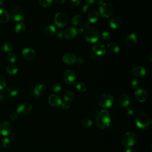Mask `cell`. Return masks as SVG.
I'll return each instance as SVG.
<instances>
[{
  "label": "cell",
  "instance_id": "7c38bea8",
  "mask_svg": "<svg viewBox=\"0 0 152 152\" xmlns=\"http://www.w3.org/2000/svg\"><path fill=\"white\" fill-rule=\"evenodd\" d=\"M77 34V31L74 27H68L64 31L63 35L65 39L68 40L73 39Z\"/></svg>",
  "mask_w": 152,
  "mask_h": 152
},
{
  "label": "cell",
  "instance_id": "277c9868",
  "mask_svg": "<svg viewBox=\"0 0 152 152\" xmlns=\"http://www.w3.org/2000/svg\"><path fill=\"white\" fill-rule=\"evenodd\" d=\"M115 9L114 6L109 3H105L101 5L99 8L101 15L103 17L109 18L111 17L114 13Z\"/></svg>",
  "mask_w": 152,
  "mask_h": 152
},
{
  "label": "cell",
  "instance_id": "f907efd6",
  "mask_svg": "<svg viewBox=\"0 0 152 152\" xmlns=\"http://www.w3.org/2000/svg\"><path fill=\"white\" fill-rule=\"evenodd\" d=\"M54 1L58 4H62L65 2V0H54Z\"/></svg>",
  "mask_w": 152,
  "mask_h": 152
},
{
  "label": "cell",
  "instance_id": "8fae6325",
  "mask_svg": "<svg viewBox=\"0 0 152 152\" xmlns=\"http://www.w3.org/2000/svg\"><path fill=\"white\" fill-rule=\"evenodd\" d=\"M12 131L11 124L7 121H4L0 124V133L3 136H8Z\"/></svg>",
  "mask_w": 152,
  "mask_h": 152
},
{
  "label": "cell",
  "instance_id": "d6986e66",
  "mask_svg": "<svg viewBox=\"0 0 152 152\" xmlns=\"http://www.w3.org/2000/svg\"><path fill=\"white\" fill-rule=\"evenodd\" d=\"M133 73L136 77H142L146 75V70L144 67L142 66H137L133 68Z\"/></svg>",
  "mask_w": 152,
  "mask_h": 152
},
{
  "label": "cell",
  "instance_id": "6f0895ef",
  "mask_svg": "<svg viewBox=\"0 0 152 152\" xmlns=\"http://www.w3.org/2000/svg\"><path fill=\"white\" fill-rule=\"evenodd\" d=\"M4 99V96H3L2 94L0 93V102L3 101Z\"/></svg>",
  "mask_w": 152,
  "mask_h": 152
},
{
  "label": "cell",
  "instance_id": "e575fe53",
  "mask_svg": "<svg viewBox=\"0 0 152 152\" xmlns=\"http://www.w3.org/2000/svg\"><path fill=\"white\" fill-rule=\"evenodd\" d=\"M3 49L5 52H11L12 50V45L8 42H5L3 45Z\"/></svg>",
  "mask_w": 152,
  "mask_h": 152
},
{
  "label": "cell",
  "instance_id": "680465c9",
  "mask_svg": "<svg viewBox=\"0 0 152 152\" xmlns=\"http://www.w3.org/2000/svg\"><path fill=\"white\" fill-rule=\"evenodd\" d=\"M126 152H135V151L134 150H133V149H127Z\"/></svg>",
  "mask_w": 152,
  "mask_h": 152
},
{
  "label": "cell",
  "instance_id": "8d00e7d4",
  "mask_svg": "<svg viewBox=\"0 0 152 152\" xmlns=\"http://www.w3.org/2000/svg\"><path fill=\"white\" fill-rule=\"evenodd\" d=\"M11 144V141L8 138H4L3 140L2 141V146H3V147H4L6 149L9 148L10 147Z\"/></svg>",
  "mask_w": 152,
  "mask_h": 152
},
{
  "label": "cell",
  "instance_id": "c3c4849f",
  "mask_svg": "<svg viewBox=\"0 0 152 152\" xmlns=\"http://www.w3.org/2000/svg\"><path fill=\"white\" fill-rule=\"evenodd\" d=\"M89 54H90V57L92 59H96V58H97L98 55H96L93 51H91Z\"/></svg>",
  "mask_w": 152,
  "mask_h": 152
},
{
  "label": "cell",
  "instance_id": "603a6c76",
  "mask_svg": "<svg viewBox=\"0 0 152 152\" xmlns=\"http://www.w3.org/2000/svg\"><path fill=\"white\" fill-rule=\"evenodd\" d=\"M10 20V15L4 8H0V23H6Z\"/></svg>",
  "mask_w": 152,
  "mask_h": 152
},
{
  "label": "cell",
  "instance_id": "7dc6e473",
  "mask_svg": "<svg viewBox=\"0 0 152 152\" xmlns=\"http://www.w3.org/2000/svg\"><path fill=\"white\" fill-rule=\"evenodd\" d=\"M71 4L74 6H77L80 3V0H70Z\"/></svg>",
  "mask_w": 152,
  "mask_h": 152
},
{
  "label": "cell",
  "instance_id": "60d3db41",
  "mask_svg": "<svg viewBox=\"0 0 152 152\" xmlns=\"http://www.w3.org/2000/svg\"><path fill=\"white\" fill-rule=\"evenodd\" d=\"M102 39L104 40H108L111 37V36H110V34L109 32H104L102 33L101 35Z\"/></svg>",
  "mask_w": 152,
  "mask_h": 152
},
{
  "label": "cell",
  "instance_id": "2e32d148",
  "mask_svg": "<svg viewBox=\"0 0 152 152\" xmlns=\"http://www.w3.org/2000/svg\"><path fill=\"white\" fill-rule=\"evenodd\" d=\"M19 93V89L15 86H10L4 91V94L7 98H12L16 96Z\"/></svg>",
  "mask_w": 152,
  "mask_h": 152
},
{
  "label": "cell",
  "instance_id": "7a4b0ae2",
  "mask_svg": "<svg viewBox=\"0 0 152 152\" xmlns=\"http://www.w3.org/2000/svg\"><path fill=\"white\" fill-rule=\"evenodd\" d=\"M150 117L146 112H141L137 116L135 123L137 126L140 129H146L151 124Z\"/></svg>",
  "mask_w": 152,
  "mask_h": 152
},
{
  "label": "cell",
  "instance_id": "74e56055",
  "mask_svg": "<svg viewBox=\"0 0 152 152\" xmlns=\"http://www.w3.org/2000/svg\"><path fill=\"white\" fill-rule=\"evenodd\" d=\"M6 86V81L5 78L0 75V90H3Z\"/></svg>",
  "mask_w": 152,
  "mask_h": 152
},
{
  "label": "cell",
  "instance_id": "ab89813d",
  "mask_svg": "<svg viewBox=\"0 0 152 152\" xmlns=\"http://www.w3.org/2000/svg\"><path fill=\"white\" fill-rule=\"evenodd\" d=\"M126 108H127L126 111H127V114L129 115H133L134 114V107L130 104Z\"/></svg>",
  "mask_w": 152,
  "mask_h": 152
},
{
  "label": "cell",
  "instance_id": "db71d44e",
  "mask_svg": "<svg viewBox=\"0 0 152 152\" xmlns=\"http://www.w3.org/2000/svg\"><path fill=\"white\" fill-rule=\"evenodd\" d=\"M86 1L89 4H93L96 1V0H86Z\"/></svg>",
  "mask_w": 152,
  "mask_h": 152
},
{
  "label": "cell",
  "instance_id": "ee69618b",
  "mask_svg": "<svg viewBox=\"0 0 152 152\" xmlns=\"http://www.w3.org/2000/svg\"><path fill=\"white\" fill-rule=\"evenodd\" d=\"M81 10L83 11V12H84V13H86L87 12L89 11L90 10V7L88 4H86L85 6H83V7L81 8Z\"/></svg>",
  "mask_w": 152,
  "mask_h": 152
},
{
  "label": "cell",
  "instance_id": "4fadbf2b",
  "mask_svg": "<svg viewBox=\"0 0 152 152\" xmlns=\"http://www.w3.org/2000/svg\"><path fill=\"white\" fill-rule=\"evenodd\" d=\"M135 97L140 102H144L147 98V94L145 90L143 89H138L135 92Z\"/></svg>",
  "mask_w": 152,
  "mask_h": 152
},
{
  "label": "cell",
  "instance_id": "836d02e7",
  "mask_svg": "<svg viewBox=\"0 0 152 152\" xmlns=\"http://www.w3.org/2000/svg\"><path fill=\"white\" fill-rule=\"evenodd\" d=\"M39 3L41 7L44 8H47L51 5L52 3V0H39Z\"/></svg>",
  "mask_w": 152,
  "mask_h": 152
},
{
  "label": "cell",
  "instance_id": "9c48e42d",
  "mask_svg": "<svg viewBox=\"0 0 152 152\" xmlns=\"http://www.w3.org/2000/svg\"><path fill=\"white\" fill-rule=\"evenodd\" d=\"M32 106L28 103H24L20 105L17 108V113L22 115H27L31 114Z\"/></svg>",
  "mask_w": 152,
  "mask_h": 152
},
{
  "label": "cell",
  "instance_id": "3957f363",
  "mask_svg": "<svg viewBox=\"0 0 152 152\" xmlns=\"http://www.w3.org/2000/svg\"><path fill=\"white\" fill-rule=\"evenodd\" d=\"M138 137L134 132H127L124 134L121 138V143L126 147L134 146L137 142Z\"/></svg>",
  "mask_w": 152,
  "mask_h": 152
},
{
  "label": "cell",
  "instance_id": "1f68e13d",
  "mask_svg": "<svg viewBox=\"0 0 152 152\" xmlns=\"http://www.w3.org/2000/svg\"><path fill=\"white\" fill-rule=\"evenodd\" d=\"M82 22V17L80 15H76L74 16L71 20V23L73 24L75 26L79 25Z\"/></svg>",
  "mask_w": 152,
  "mask_h": 152
},
{
  "label": "cell",
  "instance_id": "5b68a950",
  "mask_svg": "<svg viewBox=\"0 0 152 152\" xmlns=\"http://www.w3.org/2000/svg\"><path fill=\"white\" fill-rule=\"evenodd\" d=\"M99 105L103 108H109L114 103V98L112 96L107 93L102 94L99 98Z\"/></svg>",
  "mask_w": 152,
  "mask_h": 152
},
{
  "label": "cell",
  "instance_id": "9f6ffc18",
  "mask_svg": "<svg viewBox=\"0 0 152 152\" xmlns=\"http://www.w3.org/2000/svg\"><path fill=\"white\" fill-rule=\"evenodd\" d=\"M9 135L10 136V138H11V139H15V137H16V135H15V133H11Z\"/></svg>",
  "mask_w": 152,
  "mask_h": 152
},
{
  "label": "cell",
  "instance_id": "30bf717a",
  "mask_svg": "<svg viewBox=\"0 0 152 152\" xmlns=\"http://www.w3.org/2000/svg\"><path fill=\"white\" fill-rule=\"evenodd\" d=\"M64 78L68 85H74L76 81V76L73 70H68L65 72Z\"/></svg>",
  "mask_w": 152,
  "mask_h": 152
},
{
  "label": "cell",
  "instance_id": "94428289",
  "mask_svg": "<svg viewBox=\"0 0 152 152\" xmlns=\"http://www.w3.org/2000/svg\"><path fill=\"white\" fill-rule=\"evenodd\" d=\"M151 55H152V53H150V61H152V60H151Z\"/></svg>",
  "mask_w": 152,
  "mask_h": 152
},
{
  "label": "cell",
  "instance_id": "f6af8a7d",
  "mask_svg": "<svg viewBox=\"0 0 152 152\" xmlns=\"http://www.w3.org/2000/svg\"><path fill=\"white\" fill-rule=\"evenodd\" d=\"M10 119L11 120H13V121L16 120L17 117H18V114L17 112H12L10 114Z\"/></svg>",
  "mask_w": 152,
  "mask_h": 152
},
{
  "label": "cell",
  "instance_id": "4dcf8cb0",
  "mask_svg": "<svg viewBox=\"0 0 152 152\" xmlns=\"http://www.w3.org/2000/svg\"><path fill=\"white\" fill-rule=\"evenodd\" d=\"M76 89L80 92H85L87 90V86L83 82H79L76 85Z\"/></svg>",
  "mask_w": 152,
  "mask_h": 152
},
{
  "label": "cell",
  "instance_id": "d4e9b609",
  "mask_svg": "<svg viewBox=\"0 0 152 152\" xmlns=\"http://www.w3.org/2000/svg\"><path fill=\"white\" fill-rule=\"evenodd\" d=\"M121 20L118 17H114L110 21L109 25L112 29H117L121 25Z\"/></svg>",
  "mask_w": 152,
  "mask_h": 152
},
{
  "label": "cell",
  "instance_id": "ffe728a7",
  "mask_svg": "<svg viewBox=\"0 0 152 152\" xmlns=\"http://www.w3.org/2000/svg\"><path fill=\"white\" fill-rule=\"evenodd\" d=\"M46 90V86L44 84H40L37 86H35L33 88L32 90V92L33 94L36 96V97H39L41 95L43 92H44V91Z\"/></svg>",
  "mask_w": 152,
  "mask_h": 152
},
{
  "label": "cell",
  "instance_id": "b9f144b4",
  "mask_svg": "<svg viewBox=\"0 0 152 152\" xmlns=\"http://www.w3.org/2000/svg\"><path fill=\"white\" fill-rule=\"evenodd\" d=\"M131 86L133 88L137 89L139 86V80L137 78H134L131 81Z\"/></svg>",
  "mask_w": 152,
  "mask_h": 152
},
{
  "label": "cell",
  "instance_id": "9a60e30c",
  "mask_svg": "<svg viewBox=\"0 0 152 152\" xmlns=\"http://www.w3.org/2000/svg\"><path fill=\"white\" fill-rule=\"evenodd\" d=\"M48 102L50 105L53 107H59L62 102L61 98L56 94L50 95L48 98Z\"/></svg>",
  "mask_w": 152,
  "mask_h": 152
},
{
  "label": "cell",
  "instance_id": "ac0fdd59",
  "mask_svg": "<svg viewBox=\"0 0 152 152\" xmlns=\"http://www.w3.org/2000/svg\"><path fill=\"white\" fill-rule=\"evenodd\" d=\"M119 103L122 107L126 108L130 103L129 96L125 93L121 94L119 97Z\"/></svg>",
  "mask_w": 152,
  "mask_h": 152
},
{
  "label": "cell",
  "instance_id": "7bdbcfd3",
  "mask_svg": "<svg viewBox=\"0 0 152 152\" xmlns=\"http://www.w3.org/2000/svg\"><path fill=\"white\" fill-rule=\"evenodd\" d=\"M61 106V108L64 110H67L70 108V105H69L68 102H62Z\"/></svg>",
  "mask_w": 152,
  "mask_h": 152
},
{
  "label": "cell",
  "instance_id": "d590c367",
  "mask_svg": "<svg viewBox=\"0 0 152 152\" xmlns=\"http://www.w3.org/2000/svg\"><path fill=\"white\" fill-rule=\"evenodd\" d=\"M52 89V90L54 92L58 93V92L61 91V90L62 89V86L60 83H55V84L53 85Z\"/></svg>",
  "mask_w": 152,
  "mask_h": 152
},
{
  "label": "cell",
  "instance_id": "816d5d0a",
  "mask_svg": "<svg viewBox=\"0 0 152 152\" xmlns=\"http://www.w3.org/2000/svg\"><path fill=\"white\" fill-rule=\"evenodd\" d=\"M90 23L88 21V22H86L85 23V27H86V28H89V27H90Z\"/></svg>",
  "mask_w": 152,
  "mask_h": 152
},
{
  "label": "cell",
  "instance_id": "91938a15",
  "mask_svg": "<svg viewBox=\"0 0 152 152\" xmlns=\"http://www.w3.org/2000/svg\"><path fill=\"white\" fill-rule=\"evenodd\" d=\"M84 31V29H83V28H80L78 31H77V32H79V33H82V32H83Z\"/></svg>",
  "mask_w": 152,
  "mask_h": 152
},
{
  "label": "cell",
  "instance_id": "e0dca14e",
  "mask_svg": "<svg viewBox=\"0 0 152 152\" xmlns=\"http://www.w3.org/2000/svg\"><path fill=\"white\" fill-rule=\"evenodd\" d=\"M76 59L77 58H76V55L73 53H65L62 57L63 61L65 64H69V65H71V64H73L74 63H75V62L76 61Z\"/></svg>",
  "mask_w": 152,
  "mask_h": 152
},
{
  "label": "cell",
  "instance_id": "f1b7e54d",
  "mask_svg": "<svg viewBox=\"0 0 152 152\" xmlns=\"http://www.w3.org/2000/svg\"><path fill=\"white\" fill-rule=\"evenodd\" d=\"M25 29H26L25 24L23 23H20L16 26L15 31L18 34H22L24 32Z\"/></svg>",
  "mask_w": 152,
  "mask_h": 152
},
{
  "label": "cell",
  "instance_id": "83f0119b",
  "mask_svg": "<svg viewBox=\"0 0 152 152\" xmlns=\"http://www.w3.org/2000/svg\"><path fill=\"white\" fill-rule=\"evenodd\" d=\"M108 49L112 53H118L119 51V47L114 42H111L108 44Z\"/></svg>",
  "mask_w": 152,
  "mask_h": 152
},
{
  "label": "cell",
  "instance_id": "52a82bcc",
  "mask_svg": "<svg viewBox=\"0 0 152 152\" xmlns=\"http://www.w3.org/2000/svg\"><path fill=\"white\" fill-rule=\"evenodd\" d=\"M54 22L56 26L59 27H63L67 25L68 22V19L66 14L62 12H60L55 15Z\"/></svg>",
  "mask_w": 152,
  "mask_h": 152
},
{
  "label": "cell",
  "instance_id": "d6a6232c",
  "mask_svg": "<svg viewBox=\"0 0 152 152\" xmlns=\"http://www.w3.org/2000/svg\"><path fill=\"white\" fill-rule=\"evenodd\" d=\"M81 124L82 126L85 128H89L92 126L93 122L92 120H90L89 118H85L81 121Z\"/></svg>",
  "mask_w": 152,
  "mask_h": 152
},
{
  "label": "cell",
  "instance_id": "8992f818",
  "mask_svg": "<svg viewBox=\"0 0 152 152\" xmlns=\"http://www.w3.org/2000/svg\"><path fill=\"white\" fill-rule=\"evenodd\" d=\"M100 37L98 31L95 29H89L85 33V38L87 42L94 44L98 42Z\"/></svg>",
  "mask_w": 152,
  "mask_h": 152
},
{
  "label": "cell",
  "instance_id": "484cf974",
  "mask_svg": "<svg viewBox=\"0 0 152 152\" xmlns=\"http://www.w3.org/2000/svg\"><path fill=\"white\" fill-rule=\"evenodd\" d=\"M56 32V28L52 25H49L45 29L44 33L47 36H52Z\"/></svg>",
  "mask_w": 152,
  "mask_h": 152
},
{
  "label": "cell",
  "instance_id": "4316f807",
  "mask_svg": "<svg viewBox=\"0 0 152 152\" xmlns=\"http://www.w3.org/2000/svg\"><path fill=\"white\" fill-rule=\"evenodd\" d=\"M6 71L11 75L16 74L18 72V68L16 66L13 64H10L6 67Z\"/></svg>",
  "mask_w": 152,
  "mask_h": 152
},
{
  "label": "cell",
  "instance_id": "5bb4252c",
  "mask_svg": "<svg viewBox=\"0 0 152 152\" xmlns=\"http://www.w3.org/2000/svg\"><path fill=\"white\" fill-rule=\"evenodd\" d=\"M22 56L26 60H32L35 58L36 52L32 48H25L22 51Z\"/></svg>",
  "mask_w": 152,
  "mask_h": 152
},
{
  "label": "cell",
  "instance_id": "f546056e",
  "mask_svg": "<svg viewBox=\"0 0 152 152\" xmlns=\"http://www.w3.org/2000/svg\"><path fill=\"white\" fill-rule=\"evenodd\" d=\"M74 99V94L73 92H67L64 95V99L65 102H71Z\"/></svg>",
  "mask_w": 152,
  "mask_h": 152
},
{
  "label": "cell",
  "instance_id": "11a10c76",
  "mask_svg": "<svg viewBox=\"0 0 152 152\" xmlns=\"http://www.w3.org/2000/svg\"><path fill=\"white\" fill-rule=\"evenodd\" d=\"M96 2H97L98 3V4H103L104 3H103V1H104V0H96Z\"/></svg>",
  "mask_w": 152,
  "mask_h": 152
},
{
  "label": "cell",
  "instance_id": "6da1fadb",
  "mask_svg": "<svg viewBox=\"0 0 152 152\" xmlns=\"http://www.w3.org/2000/svg\"><path fill=\"white\" fill-rule=\"evenodd\" d=\"M96 123L101 129H105L109 126L110 117L106 110H102L98 113L96 117Z\"/></svg>",
  "mask_w": 152,
  "mask_h": 152
},
{
  "label": "cell",
  "instance_id": "cb8c5ba5",
  "mask_svg": "<svg viewBox=\"0 0 152 152\" xmlns=\"http://www.w3.org/2000/svg\"><path fill=\"white\" fill-rule=\"evenodd\" d=\"M106 47L102 44L95 45L93 48V51L97 55H102L106 53Z\"/></svg>",
  "mask_w": 152,
  "mask_h": 152
},
{
  "label": "cell",
  "instance_id": "ba28073f",
  "mask_svg": "<svg viewBox=\"0 0 152 152\" xmlns=\"http://www.w3.org/2000/svg\"><path fill=\"white\" fill-rule=\"evenodd\" d=\"M11 16L14 21L19 22L23 21L24 19V14L20 8L15 7L11 11Z\"/></svg>",
  "mask_w": 152,
  "mask_h": 152
},
{
  "label": "cell",
  "instance_id": "bcb514c9",
  "mask_svg": "<svg viewBox=\"0 0 152 152\" xmlns=\"http://www.w3.org/2000/svg\"><path fill=\"white\" fill-rule=\"evenodd\" d=\"M55 33H56V37H58V38L61 39V38H62L63 36H64L63 33H62V32L61 30L57 31V32H55Z\"/></svg>",
  "mask_w": 152,
  "mask_h": 152
},
{
  "label": "cell",
  "instance_id": "44dd1931",
  "mask_svg": "<svg viewBox=\"0 0 152 152\" xmlns=\"http://www.w3.org/2000/svg\"><path fill=\"white\" fill-rule=\"evenodd\" d=\"M137 41V36L134 33H130L128 35L126 38V43L129 47L134 46Z\"/></svg>",
  "mask_w": 152,
  "mask_h": 152
},
{
  "label": "cell",
  "instance_id": "7402d4cb",
  "mask_svg": "<svg viewBox=\"0 0 152 152\" xmlns=\"http://www.w3.org/2000/svg\"><path fill=\"white\" fill-rule=\"evenodd\" d=\"M99 13L96 10H92L89 12L88 15V20L90 23H94L99 19Z\"/></svg>",
  "mask_w": 152,
  "mask_h": 152
},
{
  "label": "cell",
  "instance_id": "681fc988",
  "mask_svg": "<svg viewBox=\"0 0 152 152\" xmlns=\"http://www.w3.org/2000/svg\"><path fill=\"white\" fill-rule=\"evenodd\" d=\"M76 61L77 62L78 64H81L84 62V58L83 57H79L78 58L76 59Z\"/></svg>",
  "mask_w": 152,
  "mask_h": 152
},
{
  "label": "cell",
  "instance_id": "f5cc1de1",
  "mask_svg": "<svg viewBox=\"0 0 152 152\" xmlns=\"http://www.w3.org/2000/svg\"><path fill=\"white\" fill-rule=\"evenodd\" d=\"M4 0H0V7H1V8H2V7H4Z\"/></svg>",
  "mask_w": 152,
  "mask_h": 152
},
{
  "label": "cell",
  "instance_id": "f35d334b",
  "mask_svg": "<svg viewBox=\"0 0 152 152\" xmlns=\"http://www.w3.org/2000/svg\"><path fill=\"white\" fill-rule=\"evenodd\" d=\"M16 56L15 55H14L13 53H10L8 56H7V60L8 61V62H10V63L11 64H14L15 62H16Z\"/></svg>",
  "mask_w": 152,
  "mask_h": 152
}]
</instances>
